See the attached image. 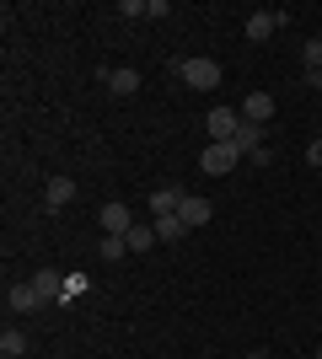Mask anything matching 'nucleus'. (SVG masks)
<instances>
[{"label": "nucleus", "instance_id": "15", "mask_svg": "<svg viewBox=\"0 0 322 359\" xmlns=\"http://www.w3.org/2000/svg\"><path fill=\"white\" fill-rule=\"evenodd\" d=\"M123 241H129V252H151L161 236H156V225H135V231H129Z\"/></svg>", "mask_w": 322, "mask_h": 359}, {"label": "nucleus", "instance_id": "13", "mask_svg": "<svg viewBox=\"0 0 322 359\" xmlns=\"http://www.w3.org/2000/svg\"><path fill=\"white\" fill-rule=\"evenodd\" d=\"M226 145H236V150H242V156H253V150L263 145V123H247V118H242V129H236V140H226Z\"/></svg>", "mask_w": 322, "mask_h": 359}, {"label": "nucleus", "instance_id": "12", "mask_svg": "<svg viewBox=\"0 0 322 359\" xmlns=\"http://www.w3.org/2000/svg\"><path fill=\"white\" fill-rule=\"evenodd\" d=\"M70 198H76V182H70V177H54V182L43 188V204H48V210H65Z\"/></svg>", "mask_w": 322, "mask_h": 359}, {"label": "nucleus", "instance_id": "17", "mask_svg": "<svg viewBox=\"0 0 322 359\" xmlns=\"http://www.w3.org/2000/svg\"><path fill=\"white\" fill-rule=\"evenodd\" d=\"M301 60H307V75H311V70H322V38H307Z\"/></svg>", "mask_w": 322, "mask_h": 359}, {"label": "nucleus", "instance_id": "7", "mask_svg": "<svg viewBox=\"0 0 322 359\" xmlns=\"http://www.w3.org/2000/svg\"><path fill=\"white\" fill-rule=\"evenodd\" d=\"M210 215H215V210H210V198H199V194H188L183 204H177V220H183L188 231H194V225H204Z\"/></svg>", "mask_w": 322, "mask_h": 359}, {"label": "nucleus", "instance_id": "23", "mask_svg": "<svg viewBox=\"0 0 322 359\" xmlns=\"http://www.w3.org/2000/svg\"><path fill=\"white\" fill-rule=\"evenodd\" d=\"M317 135H322V129H317Z\"/></svg>", "mask_w": 322, "mask_h": 359}, {"label": "nucleus", "instance_id": "2", "mask_svg": "<svg viewBox=\"0 0 322 359\" xmlns=\"http://www.w3.org/2000/svg\"><path fill=\"white\" fill-rule=\"evenodd\" d=\"M236 161H242V150H236V145H204V156H199V166L210 172V177L236 172Z\"/></svg>", "mask_w": 322, "mask_h": 359}, {"label": "nucleus", "instance_id": "9", "mask_svg": "<svg viewBox=\"0 0 322 359\" xmlns=\"http://www.w3.org/2000/svg\"><path fill=\"white\" fill-rule=\"evenodd\" d=\"M27 285L38 290V300H43V306H48V300H60V295H65V279H60V273H54V269H43V273H32Z\"/></svg>", "mask_w": 322, "mask_h": 359}, {"label": "nucleus", "instance_id": "6", "mask_svg": "<svg viewBox=\"0 0 322 359\" xmlns=\"http://www.w3.org/2000/svg\"><path fill=\"white\" fill-rule=\"evenodd\" d=\"M242 118H247V123H269V118H274V97H269V91L242 97Z\"/></svg>", "mask_w": 322, "mask_h": 359}, {"label": "nucleus", "instance_id": "16", "mask_svg": "<svg viewBox=\"0 0 322 359\" xmlns=\"http://www.w3.org/2000/svg\"><path fill=\"white\" fill-rule=\"evenodd\" d=\"M183 231H188V225L177 220V215H156V236H161V241H177Z\"/></svg>", "mask_w": 322, "mask_h": 359}, {"label": "nucleus", "instance_id": "10", "mask_svg": "<svg viewBox=\"0 0 322 359\" xmlns=\"http://www.w3.org/2000/svg\"><path fill=\"white\" fill-rule=\"evenodd\" d=\"M183 188H172V182H167V188H156V194H151V215H177V204H183Z\"/></svg>", "mask_w": 322, "mask_h": 359}, {"label": "nucleus", "instance_id": "5", "mask_svg": "<svg viewBox=\"0 0 322 359\" xmlns=\"http://www.w3.org/2000/svg\"><path fill=\"white\" fill-rule=\"evenodd\" d=\"M285 22H290L285 11H253V16H247V38H253V43H263V38H269V32H279Z\"/></svg>", "mask_w": 322, "mask_h": 359}, {"label": "nucleus", "instance_id": "4", "mask_svg": "<svg viewBox=\"0 0 322 359\" xmlns=\"http://www.w3.org/2000/svg\"><path fill=\"white\" fill-rule=\"evenodd\" d=\"M97 225H102L107 236H129V231H135V215H129V204H102Z\"/></svg>", "mask_w": 322, "mask_h": 359}, {"label": "nucleus", "instance_id": "3", "mask_svg": "<svg viewBox=\"0 0 322 359\" xmlns=\"http://www.w3.org/2000/svg\"><path fill=\"white\" fill-rule=\"evenodd\" d=\"M210 135L215 145H226V140H236V129H242V107H210Z\"/></svg>", "mask_w": 322, "mask_h": 359}, {"label": "nucleus", "instance_id": "21", "mask_svg": "<svg viewBox=\"0 0 322 359\" xmlns=\"http://www.w3.org/2000/svg\"><path fill=\"white\" fill-rule=\"evenodd\" d=\"M247 359H269V354H263V348H253V354H247Z\"/></svg>", "mask_w": 322, "mask_h": 359}, {"label": "nucleus", "instance_id": "1", "mask_svg": "<svg viewBox=\"0 0 322 359\" xmlns=\"http://www.w3.org/2000/svg\"><path fill=\"white\" fill-rule=\"evenodd\" d=\"M172 75H177L183 86H194V91H210L215 81H220V65L215 60H172Z\"/></svg>", "mask_w": 322, "mask_h": 359}, {"label": "nucleus", "instance_id": "20", "mask_svg": "<svg viewBox=\"0 0 322 359\" xmlns=\"http://www.w3.org/2000/svg\"><path fill=\"white\" fill-rule=\"evenodd\" d=\"M307 81H311V86H317V91H322V70H311V75H307Z\"/></svg>", "mask_w": 322, "mask_h": 359}, {"label": "nucleus", "instance_id": "19", "mask_svg": "<svg viewBox=\"0 0 322 359\" xmlns=\"http://www.w3.org/2000/svg\"><path fill=\"white\" fill-rule=\"evenodd\" d=\"M307 161H311V166H322V135H317V140L307 145Z\"/></svg>", "mask_w": 322, "mask_h": 359}, {"label": "nucleus", "instance_id": "8", "mask_svg": "<svg viewBox=\"0 0 322 359\" xmlns=\"http://www.w3.org/2000/svg\"><path fill=\"white\" fill-rule=\"evenodd\" d=\"M6 306L27 316V311H38L43 300H38V290H32V285H6Z\"/></svg>", "mask_w": 322, "mask_h": 359}, {"label": "nucleus", "instance_id": "18", "mask_svg": "<svg viewBox=\"0 0 322 359\" xmlns=\"http://www.w3.org/2000/svg\"><path fill=\"white\" fill-rule=\"evenodd\" d=\"M123 252H129V241H123V236H102V257H107V263H119Z\"/></svg>", "mask_w": 322, "mask_h": 359}, {"label": "nucleus", "instance_id": "11", "mask_svg": "<svg viewBox=\"0 0 322 359\" xmlns=\"http://www.w3.org/2000/svg\"><path fill=\"white\" fill-rule=\"evenodd\" d=\"M107 91H119V97H135L140 91V70H102Z\"/></svg>", "mask_w": 322, "mask_h": 359}, {"label": "nucleus", "instance_id": "22", "mask_svg": "<svg viewBox=\"0 0 322 359\" xmlns=\"http://www.w3.org/2000/svg\"><path fill=\"white\" fill-rule=\"evenodd\" d=\"M311 359H322V348H317V354H311Z\"/></svg>", "mask_w": 322, "mask_h": 359}, {"label": "nucleus", "instance_id": "14", "mask_svg": "<svg viewBox=\"0 0 322 359\" xmlns=\"http://www.w3.org/2000/svg\"><path fill=\"white\" fill-rule=\"evenodd\" d=\"M22 354H27V332L6 327V332H0V359H22Z\"/></svg>", "mask_w": 322, "mask_h": 359}]
</instances>
